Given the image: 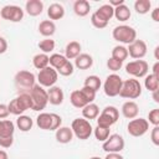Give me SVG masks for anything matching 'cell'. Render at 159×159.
Wrapping results in <instances>:
<instances>
[{"label":"cell","instance_id":"cell-1","mask_svg":"<svg viewBox=\"0 0 159 159\" xmlns=\"http://www.w3.org/2000/svg\"><path fill=\"white\" fill-rule=\"evenodd\" d=\"M7 108H9V112L15 116H21L25 111L32 109V99L30 93L29 92L20 93L16 98L10 101V103L7 104Z\"/></svg>","mask_w":159,"mask_h":159},{"label":"cell","instance_id":"cell-2","mask_svg":"<svg viewBox=\"0 0 159 159\" xmlns=\"http://www.w3.org/2000/svg\"><path fill=\"white\" fill-rule=\"evenodd\" d=\"M31 99H32V111H42L48 103V96L47 91L40 86L39 83L34 84V87L29 91Z\"/></svg>","mask_w":159,"mask_h":159},{"label":"cell","instance_id":"cell-3","mask_svg":"<svg viewBox=\"0 0 159 159\" xmlns=\"http://www.w3.org/2000/svg\"><path fill=\"white\" fill-rule=\"evenodd\" d=\"M119 118V111L114 106H107L102 109L97 119V125L103 128H111L114 123H117Z\"/></svg>","mask_w":159,"mask_h":159},{"label":"cell","instance_id":"cell-4","mask_svg":"<svg viewBox=\"0 0 159 159\" xmlns=\"http://www.w3.org/2000/svg\"><path fill=\"white\" fill-rule=\"evenodd\" d=\"M112 36L116 41L122 42V43H132L134 40H137V31L134 27L128 26V25H119L116 26L112 31Z\"/></svg>","mask_w":159,"mask_h":159},{"label":"cell","instance_id":"cell-5","mask_svg":"<svg viewBox=\"0 0 159 159\" xmlns=\"http://www.w3.org/2000/svg\"><path fill=\"white\" fill-rule=\"evenodd\" d=\"M142 94V84L138 80L135 78H129L123 81L122 83V88L118 96H120L122 98H127V99H135Z\"/></svg>","mask_w":159,"mask_h":159},{"label":"cell","instance_id":"cell-6","mask_svg":"<svg viewBox=\"0 0 159 159\" xmlns=\"http://www.w3.org/2000/svg\"><path fill=\"white\" fill-rule=\"evenodd\" d=\"M71 129L73 135H76L78 139L81 140H86L91 137V134L93 133V128L89 123V120L84 119V118H76L72 120L71 124Z\"/></svg>","mask_w":159,"mask_h":159},{"label":"cell","instance_id":"cell-7","mask_svg":"<svg viewBox=\"0 0 159 159\" xmlns=\"http://www.w3.org/2000/svg\"><path fill=\"white\" fill-rule=\"evenodd\" d=\"M122 83H123V80L120 78L119 75L112 73V75L107 76L106 81L103 83V91H104L106 96H108V97L118 96L120 92V88H122Z\"/></svg>","mask_w":159,"mask_h":159},{"label":"cell","instance_id":"cell-8","mask_svg":"<svg viewBox=\"0 0 159 159\" xmlns=\"http://www.w3.org/2000/svg\"><path fill=\"white\" fill-rule=\"evenodd\" d=\"M149 65L144 60H134L125 65V72L134 78H142L148 75Z\"/></svg>","mask_w":159,"mask_h":159},{"label":"cell","instance_id":"cell-9","mask_svg":"<svg viewBox=\"0 0 159 159\" xmlns=\"http://www.w3.org/2000/svg\"><path fill=\"white\" fill-rule=\"evenodd\" d=\"M57 78H58V73L51 66H47L46 68L40 70L39 71V75H37L39 84L42 86L43 88L45 87H48L50 88V87L55 86V83L57 82Z\"/></svg>","mask_w":159,"mask_h":159},{"label":"cell","instance_id":"cell-10","mask_svg":"<svg viewBox=\"0 0 159 159\" xmlns=\"http://www.w3.org/2000/svg\"><path fill=\"white\" fill-rule=\"evenodd\" d=\"M148 129H149L148 119L142 117L130 119L127 125V130L132 137H142L148 132Z\"/></svg>","mask_w":159,"mask_h":159},{"label":"cell","instance_id":"cell-11","mask_svg":"<svg viewBox=\"0 0 159 159\" xmlns=\"http://www.w3.org/2000/svg\"><path fill=\"white\" fill-rule=\"evenodd\" d=\"M124 139L120 134H111L102 144L106 153H120L124 149Z\"/></svg>","mask_w":159,"mask_h":159},{"label":"cell","instance_id":"cell-12","mask_svg":"<svg viewBox=\"0 0 159 159\" xmlns=\"http://www.w3.org/2000/svg\"><path fill=\"white\" fill-rule=\"evenodd\" d=\"M0 16L11 22H19L24 17V10L17 5H5L0 10Z\"/></svg>","mask_w":159,"mask_h":159},{"label":"cell","instance_id":"cell-13","mask_svg":"<svg viewBox=\"0 0 159 159\" xmlns=\"http://www.w3.org/2000/svg\"><path fill=\"white\" fill-rule=\"evenodd\" d=\"M36 76L26 70H21L15 75V84L19 88H25V89H31L35 84Z\"/></svg>","mask_w":159,"mask_h":159},{"label":"cell","instance_id":"cell-14","mask_svg":"<svg viewBox=\"0 0 159 159\" xmlns=\"http://www.w3.org/2000/svg\"><path fill=\"white\" fill-rule=\"evenodd\" d=\"M147 43L143 40H134L132 43H129L127 51H128V56H130L132 58L135 60H142L145 55H147Z\"/></svg>","mask_w":159,"mask_h":159},{"label":"cell","instance_id":"cell-15","mask_svg":"<svg viewBox=\"0 0 159 159\" xmlns=\"http://www.w3.org/2000/svg\"><path fill=\"white\" fill-rule=\"evenodd\" d=\"M47 96H48V103H51L53 106H60L63 102V98H65L62 88L57 87V86L50 87V89L47 91Z\"/></svg>","mask_w":159,"mask_h":159},{"label":"cell","instance_id":"cell-16","mask_svg":"<svg viewBox=\"0 0 159 159\" xmlns=\"http://www.w3.org/2000/svg\"><path fill=\"white\" fill-rule=\"evenodd\" d=\"M139 113V107L134 101H127L123 103L122 106V114L127 118V119H134L137 118Z\"/></svg>","mask_w":159,"mask_h":159},{"label":"cell","instance_id":"cell-17","mask_svg":"<svg viewBox=\"0 0 159 159\" xmlns=\"http://www.w3.org/2000/svg\"><path fill=\"white\" fill-rule=\"evenodd\" d=\"M25 10L30 16H39L43 10V2L41 0H27Z\"/></svg>","mask_w":159,"mask_h":159},{"label":"cell","instance_id":"cell-18","mask_svg":"<svg viewBox=\"0 0 159 159\" xmlns=\"http://www.w3.org/2000/svg\"><path fill=\"white\" fill-rule=\"evenodd\" d=\"M92 65H93V58H92L91 55H88V53H80L75 58V65L73 66H76L78 70H83L84 71V70L91 68Z\"/></svg>","mask_w":159,"mask_h":159},{"label":"cell","instance_id":"cell-19","mask_svg":"<svg viewBox=\"0 0 159 159\" xmlns=\"http://www.w3.org/2000/svg\"><path fill=\"white\" fill-rule=\"evenodd\" d=\"M55 135H56V140L61 144H67L73 138V133L70 127H60L58 129H56Z\"/></svg>","mask_w":159,"mask_h":159},{"label":"cell","instance_id":"cell-20","mask_svg":"<svg viewBox=\"0 0 159 159\" xmlns=\"http://www.w3.org/2000/svg\"><path fill=\"white\" fill-rule=\"evenodd\" d=\"M47 16L50 20H61L65 16V7L58 2H52L47 9Z\"/></svg>","mask_w":159,"mask_h":159},{"label":"cell","instance_id":"cell-21","mask_svg":"<svg viewBox=\"0 0 159 159\" xmlns=\"http://www.w3.org/2000/svg\"><path fill=\"white\" fill-rule=\"evenodd\" d=\"M36 124L40 129L52 130V113H40L36 118Z\"/></svg>","mask_w":159,"mask_h":159},{"label":"cell","instance_id":"cell-22","mask_svg":"<svg viewBox=\"0 0 159 159\" xmlns=\"http://www.w3.org/2000/svg\"><path fill=\"white\" fill-rule=\"evenodd\" d=\"M81 43L77 41H71L66 45L65 48V57L70 61V60H75L80 53H81Z\"/></svg>","mask_w":159,"mask_h":159},{"label":"cell","instance_id":"cell-23","mask_svg":"<svg viewBox=\"0 0 159 159\" xmlns=\"http://www.w3.org/2000/svg\"><path fill=\"white\" fill-rule=\"evenodd\" d=\"M70 102L73 107L76 108H83L84 106L88 104V101L86 99V97L83 96V93L81 92V89H76L73 92H71L70 96Z\"/></svg>","mask_w":159,"mask_h":159},{"label":"cell","instance_id":"cell-24","mask_svg":"<svg viewBox=\"0 0 159 159\" xmlns=\"http://www.w3.org/2000/svg\"><path fill=\"white\" fill-rule=\"evenodd\" d=\"M89 10H91V4L87 0H76L73 4V11L77 16L83 17L89 14Z\"/></svg>","mask_w":159,"mask_h":159},{"label":"cell","instance_id":"cell-25","mask_svg":"<svg viewBox=\"0 0 159 159\" xmlns=\"http://www.w3.org/2000/svg\"><path fill=\"white\" fill-rule=\"evenodd\" d=\"M39 32L45 36V37H50L56 32V25L53 21L51 20H43L40 22L39 25Z\"/></svg>","mask_w":159,"mask_h":159},{"label":"cell","instance_id":"cell-26","mask_svg":"<svg viewBox=\"0 0 159 159\" xmlns=\"http://www.w3.org/2000/svg\"><path fill=\"white\" fill-rule=\"evenodd\" d=\"M82 116L84 119H96L99 116V107L96 103H88L82 108Z\"/></svg>","mask_w":159,"mask_h":159},{"label":"cell","instance_id":"cell-27","mask_svg":"<svg viewBox=\"0 0 159 159\" xmlns=\"http://www.w3.org/2000/svg\"><path fill=\"white\" fill-rule=\"evenodd\" d=\"M130 15H132V12H130L129 7H128L125 4L114 7V14H113V16H114L117 20H119V21H127V20H129Z\"/></svg>","mask_w":159,"mask_h":159},{"label":"cell","instance_id":"cell-28","mask_svg":"<svg viewBox=\"0 0 159 159\" xmlns=\"http://www.w3.org/2000/svg\"><path fill=\"white\" fill-rule=\"evenodd\" d=\"M15 124L10 119H1L0 120V137H10L14 135Z\"/></svg>","mask_w":159,"mask_h":159},{"label":"cell","instance_id":"cell-29","mask_svg":"<svg viewBox=\"0 0 159 159\" xmlns=\"http://www.w3.org/2000/svg\"><path fill=\"white\" fill-rule=\"evenodd\" d=\"M99 17H102L104 21H109L112 17H113V14H114V7H112L109 4H104L102 6H99L96 11H94Z\"/></svg>","mask_w":159,"mask_h":159},{"label":"cell","instance_id":"cell-30","mask_svg":"<svg viewBox=\"0 0 159 159\" xmlns=\"http://www.w3.org/2000/svg\"><path fill=\"white\" fill-rule=\"evenodd\" d=\"M48 58H50V56L46 55V53H37V55H35L34 58H32V65H34V67L37 68L39 71H40V70H43V68H46L47 66H50V65H48Z\"/></svg>","mask_w":159,"mask_h":159},{"label":"cell","instance_id":"cell-31","mask_svg":"<svg viewBox=\"0 0 159 159\" xmlns=\"http://www.w3.org/2000/svg\"><path fill=\"white\" fill-rule=\"evenodd\" d=\"M16 125H17V128H19L21 132H29V130L32 128L34 122H32V119H31L29 116L21 114V116H19L17 119H16Z\"/></svg>","mask_w":159,"mask_h":159},{"label":"cell","instance_id":"cell-32","mask_svg":"<svg viewBox=\"0 0 159 159\" xmlns=\"http://www.w3.org/2000/svg\"><path fill=\"white\" fill-rule=\"evenodd\" d=\"M68 60L63 56V55H61V53H52L51 56H50V58H48V65L52 67V68H55L56 71L60 68V67H62L66 62H67Z\"/></svg>","mask_w":159,"mask_h":159},{"label":"cell","instance_id":"cell-33","mask_svg":"<svg viewBox=\"0 0 159 159\" xmlns=\"http://www.w3.org/2000/svg\"><path fill=\"white\" fill-rule=\"evenodd\" d=\"M144 86L152 93L155 92V91H158V88H159V77H157V76H154L152 73L147 75L145 76V80H144Z\"/></svg>","mask_w":159,"mask_h":159},{"label":"cell","instance_id":"cell-34","mask_svg":"<svg viewBox=\"0 0 159 159\" xmlns=\"http://www.w3.org/2000/svg\"><path fill=\"white\" fill-rule=\"evenodd\" d=\"M83 86H84V87H88V88H91V89H93L94 92H97V91L101 88L102 82H101V78H99L98 76H96V75H91V76L86 77V80H84V84H83Z\"/></svg>","mask_w":159,"mask_h":159},{"label":"cell","instance_id":"cell-35","mask_svg":"<svg viewBox=\"0 0 159 159\" xmlns=\"http://www.w3.org/2000/svg\"><path fill=\"white\" fill-rule=\"evenodd\" d=\"M111 57H113V58H116V60L123 62V61L127 60V57H128L127 47H124V46H122V45L114 46L113 50H112V56H111Z\"/></svg>","mask_w":159,"mask_h":159},{"label":"cell","instance_id":"cell-36","mask_svg":"<svg viewBox=\"0 0 159 159\" xmlns=\"http://www.w3.org/2000/svg\"><path fill=\"white\" fill-rule=\"evenodd\" d=\"M150 9H152L150 0H137L134 2V10L140 15H144V14L149 12Z\"/></svg>","mask_w":159,"mask_h":159},{"label":"cell","instance_id":"cell-37","mask_svg":"<svg viewBox=\"0 0 159 159\" xmlns=\"http://www.w3.org/2000/svg\"><path fill=\"white\" fill-rule=\"evenodd\" d=\"M55 46H56L55 41L51 40L50 37H46V39H43V40H41V41L39 42V48L42 51V53H46V55H47L48 52L53 51V50H55Z\"/></svg>","mask_w":159,"mask_h":159},{"label":"cell","instance_id":"cell-38","mask_svg":"<svg viewBox=\"0 0 159 159\" xmlns=\"http://www.w3.org/2000/svg\"><path fill=\"white\" fill-rule=\"evenodd\" d=\"M93 134L96 137V139L98 142H104L109 135H111V129L109 128H103V127H99L97 125L94 129H93Z\"/></svg>","mask_w":159,"mask_h":159},{"label":"cell","instance_id":"cell-39","mask_svg":"<svg viewBox=\"0 0 159 159\" xmlns=\"http://www.w3.org/2000/svg\"><path fill=\"white\" fill-rule=\"evenodd\" d=\"M73 71H75V66H73V63H72L71 61H67L62 67H60V68L57 70V73H60L61 76L67 77V76H71V75L73 73Z\"/></svg>","mask_w":159,"mask_h":159},{"label":"cell","instance_id":"cell-40","mask_svg":"<svg viewBox=\"0 0 159 159\" xmlns=\"http://www.w3.org/2000/svg\"><path fill=\"white\" fill-rule=\"evenodd\" d=\"M91 22H92V25L96 27V29H104L107 25H108V22L107 21H104L102 17H99L96 12H93L92 15H91Z\"/></svg>","mask_w":159,"mask_h":159},{"label":"cell","instance_id":"cell-41","mask_svg":"<svg viewBox=\"0 0 159 159\" xmlns=\"http://www.w3.org/2000/svg\"><path fill=\"white\" fill-rule=\"evenodd\" d=\"M122 65H123V62H120V61H118V60H116V58H113V57H109L108 61H107V67H108L111 71H113V72L119 71V70L122 68Z\"/></svg>","mask_w":159,"mask_h":159},{"label":"cell","instance_id":"cell-42","mask_svg":"<svg viewBox=\"0 0 159 159\" xmlns=\"http://www.w3.org/2000/svg\"><path fill=\"white\" fill-rule=\"evenodd\" d=\"M148 123H152L154 127L159 125V108H154L148 113Z\"/></svg>","mask_w":159,"mask_h":159},{"label":"cell","instance_id":"cell-43","mask_svg":"<svg viewBox=\"0 0 159 159\" xmlns=\"http://www.w3.org/2000/svg\"><path fill=\"white\" fill-rule=\"evenodd\" d=\"M81 92L83 93V96L86 97V99L88 101V103H93V101H94V98H96V92H94L93 89H91V88L83 86V87L81 88Z\"/></svg>","mask_w":159,"mask_h":159},{"label":"cell","instance_id":"cell-44","mask_svg":"<svg viewBox=\"0 0 159 159\" xmlns=\"http://www.w3.org/2000/svg\"><path fill=\"white\" fill-rule=\"evenodd\" d=\"M14 143V135L10 137H0V147L2 148H10Z\"/></svg>","mask_w":159,"mask_h":159},{"label":"cell","instance_id":"cell-45","mask_svg":"<svg viewBox=\"0 0 159 159\" xmlns=\"http://www.w3.org/2000/svg\"><path fill=\"white\" fill-rule=\"evenodd\" d=\"M150 139H152V142H153L154 145H159V125H155L152 129Z\"/></svg>","mask_w":159,"mask_h":159},{"label":"cell","instance_id":"cell-46","mask_svg":"<svg viewBox=\"0 0 159 159\" xmlns=\"http://www.w3.org/2000/svg\"><path fill=\"white\" fill-rule=\"evenodd\" d=\"M61 123H62V118L56 114V113H52V130H56L61 127Z\"/></svg>","mask_w":159,"mask_h":159},{"label":"cell","instance_id":"cell-47","mask_svg":"<svg viewBox=\"0 0 159 159\" xmlns=\"http://www.w3.org/2000/svg\"><path fill=\"white\" fill-rule=\"evenodd\" d=\"M9 114H10V112H9L7 104L0 103V119H5V118H7Z\"/></svg>","mask_w":159,"mask_h":159},{"label":"cell","instance_id":"cell-48","mask_svg":"<svg viewBox=\"0 0 159 159\" xmlns=\"http://www.w3.org/2000/svg\"><path fill=\"white\" fill-rule=\"evenodd\" d=\"M6 50H7V42H6V40L4 37L0 36V55L1 53H5Z\"/></svg>","mask_w":159,"mask_h":159},{"label":"cell","instance_id":"cell-49","mask_svg":"<svg viewBox=\"0 0 159 159\" xmlns=\"http://www.w3.org/2000/svg\"><path fill=\"white\" fill-rule=\"evenodd\" d=\"M104 159H124V158L119 153H107Z\"/></svg>","mask_w":159,"mask_h":159},{"label":"cell","instance_id":"cell-50","mask_svg":"<svg viewBox=\"0 0 159 159\" xmlns=\"http://www.w3.org/2000/svg\"><path fill=\"white\" fill-rule=\"evenodd\" d=\"M152 19H153L155 22H159V7H155V9L152 11Z\"/></svg>","mask_w":159,"mask_h":159},{"label":"cell","instance_id":"cell-51","mask_svg":"<svg viewBox=\"0 0 159 159\" xmlns=\"http://www.w3.org/2000/svg\"><path fill=\"white\" fill-rule=\"evenodd\" d=\"M123 4H124V0H111V1H109V5H111L112 7H117V6L123 5Z\"/></svg>","mask_w":159,"mask_h":159},{"label":"cell","instance_id":"cell-52","mask_svg":"<svg viewBox=\"0 0 159 159\" xmlns=\"http://www.w3.org/2000/svg\"><path fill=\"white\" fill-rule=\"evenodd\" d=\"M152 75L159 77V62H155L154 63V66H153V73Z\"/></svg>","mask_w":159,"mask_h":159},{"label":"cell","instance_id":"cell-53","mask_svg":"<svg viewBox=\"0 0 159 159\" xmlns=\"http://www.w3.org/2000/svg\"><path fill=\"white\" fill-rule=\"evenodd\" d=\"M0 159H9L7 153L5 150H2V149H0Z\"/></svg>","mask_w":159,"mask_h":159},{"label":"cell","instance_id":"cell-54","mask_svg":"<svg viewBox=\"0 0 159 159\" xmlns=\"http://www.w3.org/2000/svg\"><path fill=\"white\" fill-rule=\"evenodd\" d=\"M153 98H154V102H157V103H159V98H158V91H155V92H153Z\"/></svg>","mask_w":159,"mask_h":159},{"label":"cell","instance_id":"cell-55","mask_svg":"<svg viewBox=\"0 0 159 159\" xmlns=\"http://www.w3.org/2000/svg\"><path fill=\"white\" fill-rule=\"evenodd\" d=\"M158 51H159V46H157V47H155V50H154V52H155V58H157V60H159V56H158Z\"/></svg>","mask_w":159,"mask_h":159},{"label":"cell","instance_id":"cell-56","mask_svg":"<svg viewBox=\"0 0 159 159\" xmlns=\"http://www.w3.org/2000/svg\"><path fill=\"white\" fill-rule=\"evenodd\" d=\"M89 159H102V158H99V157H91Z\"/></svg>","mask_w":159,"mask_h":159}]
</instances>
